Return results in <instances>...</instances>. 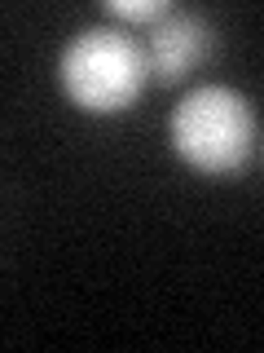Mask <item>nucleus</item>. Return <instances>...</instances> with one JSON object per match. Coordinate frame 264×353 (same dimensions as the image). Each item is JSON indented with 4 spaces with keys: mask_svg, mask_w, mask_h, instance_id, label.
Masks as SVG:
<instances>
[{
    "mask_svg": "<svg viewBox=\"0 0 264 353\" xmlns=\"http://www.w3.org/2000/svg\"><path fill=\"white\" fill-rule=\"evenodd\" d=\"M172 146L198 172H238L256 163L260 124L242 93L225 84H203L172 110Z\"/></svg>",
    "mask_w": 264,
    "mask_h": 353,
    "instance_id": "nucleus-1",
    "label": "nucleus"
},
{
    "mask_svg": "<svg viewBox=\"0 0 264 353\" xmlns=\"http://www.w3.org/2000/svg\"><path fill=\"white\" fill-rule=\"evenodd\" d=\"M62 88L88 115H119L150 84L141 40L124 27H88L62 49Z\"/></svg>",
    "mask_w": 264,
    "mask_h": 353,
    "instance_id": "nucleus-2",
    "label": "nucleus"
},
{
    "mask_svg": "<svg viewBox=\"0 0 264 353\" xmlns=\"http://www.w3.org/2000/svg\"><path fill=\"white\" fill-rule=\"evenodd\" d=\"M146 71L154 84H181L216 53V27L194 9H172L146 27Z\"/></svg>",
    "mask_w": 264,
    "mask_h": 353,
    "instance_id": "nucleus-3",
    "label": "nucleus"
},
{
    "mask_svg": "<svg viewBox=\"0 0 264 353\" xmlns=\"http://www.w3.org/2000/svg\"><path fill=\"white\" fill-rule=\"evenodd\" d=\"M106 14L119 18V22H141V27H150V22L168 18L172 5L168 0H106Z\"/></svg>",
    "mask_w": 264,
    "mask_h": 353,
    "instance_id": "nucleus-4",
    "label": "nucleus"
}]
</instances>
